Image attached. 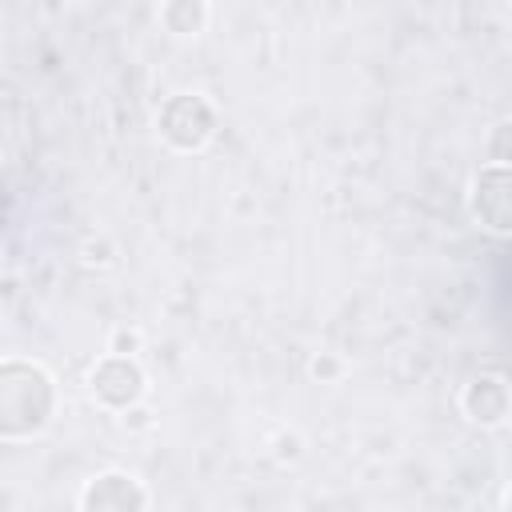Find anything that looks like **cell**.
<instances>
[{
    "label": "cell",
    "mask_w": 512,
    "mask_h": 512,
    "mask_svg": "<svg viewBox=\"0 0 512 512\" xmlns=\"http://www.w3.org/2000/svg\"><path fill=\"white\" fill-rule=\"evenodd\" d=\"M60 408L56 376L40 360L8 356L0 364V440L24 444L52 428Z\"/></svg>",
    "instance_id": "6da1fadb"
},
{
    "label": "cell",
    "mask_w": 512,
    "mask_h": 512,
    "mask_svg": "<svg viewBox=\"0 0 512 512\" xmlns=\"http://www.w3.org/2000/svg\"><path fill=\"white\" fill-rule=\"evenodd\" d=\"M216 128H220V112L204 92H172L156 108V136L168 152L180 156L204 152L216 140Z\"/></svg>",
    "instance_id": "7a4b0ae2"
},
{
    "label": "cell",
    "mask_w": 512,
    "mask_h": 512,
    "mask_svg": "<svg viewBox=\"0 0 512 512\" xmlns=\"http://www.w3.org/2000/svg\"><path fill=\"white\" fill-rule=\"evenodd\" d=\"M88 396L104 408V412H124L132 404H140L148 396V372L140 364V356H120V352H104L92 372H88Z\"/></svg>",
    "instance_id": "3957f363"
},
{
    "label": "cell",
    "mask_w": 512,
    "mask_h": 512,
    "mask_svg": "<svg viewBox=\"0 0 512 512\" xmlns=\"http://www.w3.org/2000/svg\"><path fill=\"white\" fill-rule=\"evenodd\" d=\"M76 508L80 512H144L152 508V492L140 476L124 468H104L84 480V488L76 492Z\"/></svg>",
    "instance_id": "277c9868"
},
{
    "label": "cell",
    "mask_w": 512,
    "mask_h": 512,
    "mask_svg": "<svg viewBox=\"0 0 512 512\" xmlns=\"http://www.w3.org/2000/svg\"><path fill=\"white\" fill-rule=\"evenodd\" d=\"M468 212L492 236H512V168L484 164L468 184Z\"/></svg>",
    "instance_id": "5b68a950"
},
{
    "label": "cell",
    "mask_w": 512,
    "mask_h": 512,
    "mask_svg": "<svg viewBox=\"0 0 512 512\" xmlns=\"http://www.w3.org/2000/svg\"><path fill=\"white\" fill-rule=\"evenodd\" d=\"M456 404H460L468 424H476V428H504L512 420V384L504 376H496V372H476L460 388Z\"/></svg>",
    "instance_id": "8992f818"
},
{
    "label": "cell",
    "mask_w": 512,
    "mask_h": 512,
    "mask_svg": "<svg viewBox=\"0 0 512 512\" xmlns=\"http://www.w3.org/2000/svg\"><path fill=\"white\" fill-rule=\"evenodd\" d=\"M208 0H160L156 20L172 40H196L208 28Z\"/></svg>",
    "instance_id": "52a82bcc"
},
{
    "label": "cell",
    "mask_w": 512,
    "mask_h": 512,
    "mask_svg": "<svg viewBox=\"0 0 512 512\" xmlns=\"http://www.w3.org/2000/svg\"><path fill=\"white\" fill-rule=\"evenodd\" d=\"M344 376H348V360L340 352L324 348V352H312L308 356V380L312 384H340Z\"/></svg>",
    "instance_id": "ba28073f"
},
{
    "label": "cell",
    "mask_w": 512,
    "mask_h": 512,
    "mask_svg": "<svg viewBox=\"0 0 512 512\" xmlns=\"http://www.w3.org/2000/svg\"><path fill=\"white\" fill-rule=\"evenodd\" d=\"M484 164L512 168V120H496L484 136Z\"/></svg>",
    "instance_id": "9c48e42d"
},
{
    "label": "cell",
    "mask_w": 512,
    "mask_h": 512,
    "mask_svg": "<svg viewBox=\"0 0 512 512\" xmlns=\"http://www.w3.org/2000/svg\"><path fill=\"white\" fill-rule=\"evenodd\" d=\"M116 244H112V236H104V232H96V236H88L84 244H80V260L88 264V268H116Z\"/></svg>",
    "instance_id": "30bf717a"
},
{
    "label": "cell",
    "mask_w": 512,
    "mask_h": 512,
    "mask_svg": "<svg viewBox=\"0 0 512 512\" xmlns=\"http://www.w3.org/2000/svg\"><path fill=\"white\" fill-rule=\"evenodd\" d=\"M304 456V436L296 432V428H280L276 436H272V460L280 464V468H288V464H296Z\"/></svg>",
    "instance_id": "8fae6325"
},
{
    "label": "cell",
    "mask_w": 512,
    "mask_h": 512,
    "mask_svg": "<svg viewBox=\"0 0 512 512\" xmlns=\"http://www.w3.org/2000/svg\"><path fill=\"white\" fill-rule=\"evenodd\" d=\"M108 352H120V356H140L144 352V332L136 324H120L108 332Z\"/></svg>",
    "instance_id": "7c38bea8"
},
{
    "label": "cell",
    "mask_w": 512,
    "mask_h": 512,
    "mask_svg": "<svg viewBox=\"0 0 512 512\" xmlns=\"http://www.w3.org/2000/svg\"><path fill=\"white\" fill-rule=\"evenodd\" d=\"M116 420H120V428H124L128 436H144V432H152V428H156V412H152L144 400H140V404H132V408H124Z\"/></svg>",
    "instance_id": "4fadbf2b"
},
{
    "label": "cell",
    "mask_w": 512,
    "mask_h": 512,
    "mask_svg": "<svg viewBox=\"0 0 512 512\" xmlns=\"http://www.w3.org/2000/svg\"><path fill=\"white\" fill-rule=\"evenodd\" d=\"M500 508H512V484L504 488V496H500Z\"/></svg>",
    "instance_id": "5bb4252c"
}]
</instances>
